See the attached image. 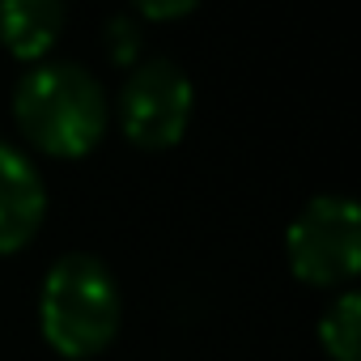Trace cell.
Instances as JSON below:
<instances>
[{"mask_svg": "<svg viewBox=\"0 0 361 361\" xmlns=\"http://www.w3.org/2000/svg\"><path fill=\"white\" fill-rule=\"evenodd\" d=\"M192 111H196V85L170 56H149L136 68H128L115 98V119L136 149L178 145L192 123Z\"/></svg>", "mask_w": 361, "mask_h": 361, "instance_id": "obj_4", "label": "cell"}, {"mask_svg": "<svg viewBox=\"0 0 361 361\" xmlns=\"http://www.w3.org/2000/svg\"><path fill=\"white\" fill-rule=\"evenodd\" d=\"M319 344L331 361H357L361 357V293L344 289L319 319Z\"/></svg>", "mask_w": 361, "mask_h": 361, "instance_id": "obj_7", "label": "cell"}, {"mask_svg": "<svg viewBox=\"0 0 361 361\" xmlns=\"http://www.w3.org/2000/svg\"><path fill=\"white\" fill-rule=\"evenodd\" d=\"M196 13V0H140L136 18H153V22H170V18H188Z\"/></svg>", "mask_w": 361, "mask_h": 361, "instance_id": "obj_9", "label": "cell"}, {"mask_svg": "<svg viewBox=\"0 0 361 361\" xmlns=\"http://www.w3.org/2000/svg\"><path fill=\"white\" fill-rule=\"evenodd\" d=\"M64 30L60 0H5L0 5V43L26 64H43Z\"/></svg>", "mask_w": 361, "mask_h": 361, "instance_id": "obj_6", "label": "cell"}, {"mask_svg": "<svg viewBox=\"0 0 361 361\" xmlns=\"http://www.w3.org/2000/svg\"><path fill=\"white\" fill-rule=\"evenodd\" d=\"M13 119L22 136L47 157H85L111 123L102 81L77 60H43L13 90Z\"/></svg>", "mask_w": 361, "mask_h": 361, "instance_id": "obj_1", "label": "cell"}, {"mask_svg": "<svg viewBox=\"0 0 361 361\" xmlns=\"http://www.w3.org/2000/svg\"><path fill=\"white\" fill-rule=\"evenodd\" d=\"M289 272L306 285L336 289L361 272V230L353 196H314L285 230Z\"/></svg>", "mask_w": 361, "mask_h": 361, "instance_id": "obj_3", "label": "cell"}, {"mask_svg": "<svg viewBox=\"0 0 361 361\" xmlns=\"http://www.w3.org/2000/svg\"><path fill=\"white\" fill-rule=\"evenodd\" d=\"M145 47V26L136 13H111L106 22V56L115 68H136Z\"/></svg>", "mask_w": 361, "mask_h": 361, "instance_id": "obj_8", "label": "cell"}, {"mask_svg": "<svg viewBox=\"0 0 361 361\" xmlns=\"http://www.w3.org/2000/svg\"><path fill=\"white\" fill-rule=\"evenodd\" d=\"M47 217V183L39 166L0 136V255L22 251Z\"/></svg>", "mask_w": 361, "mask_h": 361, "instance_id": "obj_5", "label": "cell"}, {"mask_svg": "<svg viewBox=\"0 0 361 361\" xmlns=\"http://www.w3.org/2000/svg\"><path fill=\"white\" fill-rule=\"evenodd\" d=\"M123 323V293L115 272L90 255V251H68L60 255L39 289V331L43 340L68 357V361H90L98 357Z\"/></svg>", "mask_w": 361, "mask_h": 361, "instance_id": "obj_2", "label": "cell"}]
</instances>
